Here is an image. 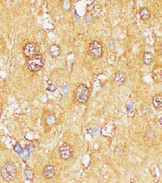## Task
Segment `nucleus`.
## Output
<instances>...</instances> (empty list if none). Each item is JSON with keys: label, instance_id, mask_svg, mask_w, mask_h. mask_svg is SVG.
<instances>
[{"label": "nucleus", "instance_id": "f257e3e1", "mask_svg": "<svg viewBox=\"0 0 162 183\" xmlns=\"http://www.w3.org/2000/svg\"><path fill=\"white\" fill-rule=\"evenodd\" d=\"M0 174L5 181L11 182L16 178L17 168L12 161L6 162L0 169Z\"/></svg>", "mask_w": 162, "mask_h": 183}, {"label": "nucleus", "instance_id": "f03ea898", "mask_svg": "<svg viewBox=\"0 0 162 183\" xmlns=\"http://www.w3.org/2000/svg\"><path fill=\"white\" fill-rule=\"evenodd\" d=\"M45 64V59L42 55L37 54L34 56L30 57L27 61V67L28 70L36 73L42 69Z\"/></svg>", "mask_w": 162, "mask_h": 183}, {"label": "nucleus", "instance_id": "7ed1b4c3", "mask_svg": "<svg viewBox=\"0 0 162 183\" xmlns=\"http://www.w3.org/2000/svg\"><path fill=\"white\" fill-rule=\"evenodd\" d=\"M75 99L79 103H85L90 97V89L87 85L79 84L77 85L75 90Z\"/></svg>", "mask_w": 162, "mask_h": 183}, {"label": "nucleus", "instance_id": "20e7f679", "mask_svg": "<svg viewBox=\"0 0 162 183\" xmlns=\"http://www.w3.org/2000/svg\"><path fill=\"white\" fill-rule=\"evenodd\" d=\"M88 53L94 59H98L102 56L103 47L98 41H93L90 43L88 47Z\"/></svg>", "mask_w": 162, "mask_h": 183}, {"label": "nucleus", "instance_id": "39448f33", "mask_svg": "<svg viewBox=\"0 0 162 183\" xmlns=\"http://www.w3.org/2000/svg\"><path fill=\"white\" fill-rule=\"evenodd\" d=\"M73 153H74L73 148L71 147V146L67 142L62 144V146L59 147V154H60L61 158L63 160L67 161L71 160L73 157Z\"/></svg>", "mask_w": 162, "mask_h": 183}, {"label": "nucleus", "instance_id": "423d86ee", "mask_svg": "<svg viewBox=\"0 0 162 183\" xmlns=\"http://www.w3.org/2000/svg\"><path fill=\"white\" fill-rule=\"evenodd\" d=\"M37 52H38V47L37 44L34 42H28L27 44L24 45L23 48L24 55L27 58L34 56L37 54Z\"/></svg>", "mask_w": 162, "mask_h": 183}, {"label": "nucleus", "instance_id": "0eeeda50", "mask_svg": "<svg viewBox=\"0 0 162 183\" xmlns=\"http://www.w3.org/2000/svg\"><path fill=\"white\" fill-rule=\"evenodd\" d=\"M42 174H43L45 178L52 179L53 178H54V176H55V169H54V167L53 165L47 164L43 168Z\"/></svg>", "mask_w": 162, "mask_h": 183}, {"label": "nucleus", "instance_id": "6e6552de", "mask_svg": "<svg viewBox=\"0 0 162 183\" xmlns=\"http://www.w3.org/2000/svg\"><path fill=\"white\" fill-rule=\"evenodd\" d=\"M114 80L115 83L118 85H122L126 81V74L122 71H118L114 74Z\"/></svg>", "mask_w": 162, "mask_h": 183}, {"label": "nucleus", "instance_id": "1a4fd4ad", "mask_svg": "<svg viewBox=\"0 0 162 183\" xmlns=\"http://www.w3.org/2000/svg\"><path fill=\"white\" fill-rule=\"evenodd\" d=\"M49 52H50V55L52 58H57V57L59 56L61 54L60 47L57 44H52L50 47Z\"/></svg>", "mask_w": 162, "mask_h": 183}, {"label": "nucleus", "instance_id": "9d476101", "mask_svg": "<svg viewBox=\"0 0 162 183\" xmlns=\"http://www.w3.org/2000/svg\"><path fill=\"white\" fill-rule=\"evenodd\" d=\"M153 107L157 109H161L162 108V94H156L153 98Z\"/></svg>", "mask_w": 162, "mask_h": 183}, {"label": "nucleus", "instance_id": "9b49d317", "mask_svg": "<svg viewBox=\"0 0 162 183\" xmlns=\"http://www.w3.org/2000/svg\"><path fill=\"white\" fill-rule=\"evenodd\" d=\"M143 61L146 65H151L154 62V56L151 52H145L143 56Z\"/></svg>", "mask_w": 162, "mask_h": 183}, {"label": "nucleus", "instance_id": "f8f14e48", "mask_svg": "<svg viewBox=\"0 0 162 183\" xmlns=\"http://www.w3.org/2000/svg\"><path fill=\"white\" fill-rule=\"evenodd\" d=\"M139 16H140V18L143 20H148L150 18V16H151V12H150V11L148 8L144 7V8L140 10Z\"/></svg>", "mask_w": 162, "mask_h": 183}, {"label": "nucleus", "instance_id": "ddd939ff", "mask_svg": "<svg viewBox=\"0 0 162 183\" xmlns=\"http://www.w3.org/2000/svg\"><path fill=\"white\" fill-rule=\"evenodd\" d=\"M46 122L48 125L50 126H53L56 124V117L54 114H49L47 116L46 119Z\"/></svg>", "mask_w": 162, "mask_h": 183}, {"label": "nucleus", "instance_id": "4468645a", "mask_svg": "<svg viewBox=\"0 0 162 183\" xmlns=\"http://www.w3.org/2000/svg\"><path fill=\"white\" fill-rule=\"evenodd\" d=\"M24 173L25 178L28 179V180H32L34 178V174H33V172H32L31 169L26 168V169H24Z\"/></svg>", "mask_w": 162, "mask_h": 183}, {"label": "nucleus", "instance_id": "2eb2a0df", "mask_svg": "<svg viewBox=\"0 0 162 183\" xmlns=\"http://www.w3.org/2000/svg\"><path fill=\"white\" fill-rule=\"evenodd\" d=\"M62 7L64 11H69L71 7V0H63L62 3Z\"/></svg>", "mask_w": 162, "mask_h": 183}, {"label": "nucleus", "instance_id": "dca6fc26", "mask_svg": "<svg viewBox=\"0 0 162 183\" xmlns=\"http://www.w3.org/2000/svg\"><path fill=\"white\" fill-rule=\"evenodd\" d=\"M47 89H48V91H50V92H54L56 89H57V87H56L55 85L51 83V84H49L48 87H47Z\"/></svg>", "mask_w": 162, "mask_h": 183}, {"label": "nucleus", "instance_id": "f3484780", "mask_svg": "<svg viewBox=\"0 0 162 183\" xmlns=\"http://www.w3.org/2000/svg\"><path fill=\"white\" fill-rule=\"evenodd\" d=\"M85 20H86V22H91L92 21V20H93V16L91 14H88L86 15V17H85Z\"/></svg>", "mask_w": 162, "mask_h": 183}, {"label": "nucleus", "instance_id": "a211bd4d", "mask_svg": "<svg viewBox=\"0 0 162 183\" xmlns=\"http://www.w3.org/2000/svg\"><path fill=\"white\" fill-rule=\"evenodd\" d=\"M15 152H17V153H20L21 152V150H22V148H21V146L19 145H16L15 146Z\"/></svg>", "mask_w": 162, "mask_h": 183}, {"label": "nucleus", "instance_id": "6ab92c4d", "mask_svg": "<svg viewBox=\"0 0 162 183\" xmlns=\"http://www.w3.org/2000/svg\"><path fill=\"white\" fill-rule=\"evenodd\" d=\"M32 145L34 146H39V142L37 141V140H33V142H32Z\"/></svg>", "mask_w": 162, "mask_h": 183}, {"label": "nucleus", "instance_id": "aec40b11", "mask_svg": "<svg viewBox=\"0 0 162 183\" xmlns=\"http://www.w3.org/2000/svg\"><path fill=\"white\" fill-rule=\"evenodd\" d=\"M112 43V40L110 42V43H109V47H110V49H114V42H113V44H111Z\"/></svg>", "mask_w": 162, "mask_h": 183}, {"label": "nucleus", "instance_id": "412c9836", "mask_svg": "<svg viewBox=\"0 0 162 183\" xmlns=\"http://www.w3.org/2000/svg\"><path fill=\"white\" fill-rule=\"evenodd\" d=\"M74 16H75V18H76V20H79V16H78V14H77V12H76V11L75 12Z\"/></svg>", "mask_w": 162, "mask_h": 183}, {"label": "nucleus", "instance_id": "4be33fe9", "mask_svg": "<svg viewBox=\"0 0 162 183\" xmlns=\"http://www.w3.org/2000/svg\"><path fill=\"white\" fill-rule=\"evenodd\" d=\"M160 124H161V125H162V118L161 119V120H160Z\"/></svg>", "mask_w": 162, "mask_h": 183}]
</instances>
